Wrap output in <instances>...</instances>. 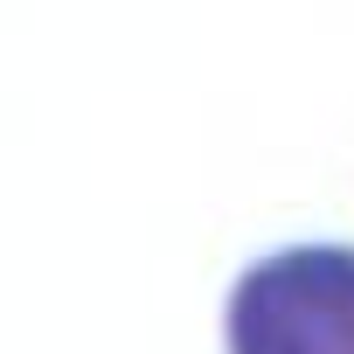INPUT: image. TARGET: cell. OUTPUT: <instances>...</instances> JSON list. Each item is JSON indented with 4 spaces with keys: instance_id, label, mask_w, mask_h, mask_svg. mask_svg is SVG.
<instances>
[{
    "instance_id": "cell-1",
    "label": "cell",
    "mask_w": 354,
    "mask_h": 354,
    "mask_svg": "<svg viewBox=\"0 0 354 354\" xmlns=\"http://www.w3.org/2000/svg\"><path fill=\"white\" fill-rule=\"evenodd\" d=\"M223 354H354V243H285L223 306Z\"/></svg>"
}]
</instances>
